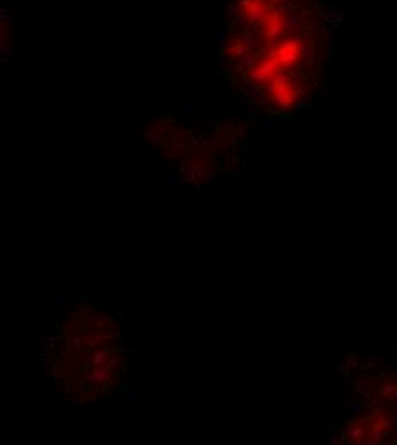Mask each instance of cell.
I'll use <instances>...</instances> for the list:
<instances>
[{"label": "cell", "instance_id": "6da1fadb", "mask_svg": "<svg viewBox=\"0 0 397 445\" xmlns=\"http://www.w3.org/2000/svg\"><path fill=\"white\" fill-rule=\"evenodd\" d=\"M74 327L77 334L67 337L62 351V372L70 373L67 380L81 389L103 391L115 379L120 354L103 329L93 327L89 322H76Z\"/></svg>", "mask_w": 397, "mask_h": 445}, {"label": "cell", "instance_id": "7a4b0ae2", "mask_svg": "<svg viewBox=\"0 0 397 445\" xmlns=\"http://www.w3.org/2000/svg\"><path fill=\"white\" fill-rule=\"evenodd\" d=\"M7 41H9V26H7L5 14L0 9V55H2L3 48H5Z\"/></svg>", "mask_w": 397, "mask_h": 445}]
</instances>
